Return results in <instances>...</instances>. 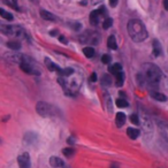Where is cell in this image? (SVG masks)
Masks as SVG:
<instances>
[{"label":"cell","instance_id":"d590c367","mask_svg":"<svg viewBox=\"0 0 168 168\" xmlns=\"http://www.w3.org/2000/svg\"><path fill=\"white\" fill-rule=\"evenodd\" d=\"M111 168H119V166L116 164H112L111 165Z\"/></svg>","mask_w":168,"mask_h":168},{"label":"cell","instance_id":"d4e9b609","mask_svg":"<svg viewBox=\"0 0 168 168\" xmlns=\"http://www.w3.org/2000/svg\"><path fill=\"white\" fill-rule=\"evenodd\" d=\"M130 121L134 123L135 126H138L139 124V118H138V114H133L130 116Z\"/></svg>","mask_w":168,"mask_h":168},{"label":"cell","instance_id":"f546056e","mask_svg":"<svg viewBox=\"0 0 168 168\" xmlns=\"http://www.w3.org/2000/svg\"><path fill=\"white\" fill-rule=\"evenodd\" d=\"M108 1H110V6H111V7H115V6L118 5L119 0H108Z\"/></svg>","mask_w":168,"mask_h":168},{"label":"cell","instance_id":"44dd1931","mask_svg":"<svg viewBox=\"0 0 168 168\" xmlns=\"http://www.w3.org/2000/svg\"><path fill=\"white\" fill-rule=\"evenodd\" d=\"M0 15H1V17H4L5 20H7V21H13V19H14V16L12 15L11 13H8V12L4 11V9H0Z\"/></svg>","mask_w":168,"mask_h":168},{"label":"cell","instance_id":"8fae6325","mask_svg":"<svg viewBox=\"0 0 168 168\" xmlns=\"http://www.w3.org/2000/svg\"><path fill=\"white\" fill-rule=\"evenodd\" d=\"M152 46H153V57H159L161 54V45L160 43H159V40H157V39H154L152 43Z\"/></svg>","mask_w":168,"mask_h":168},{"label":"cell","instance_id":"ffe728a7","mask_svg":"<svg viewBox=\"0 0 168 168\" xmlns=\"http://www.w3.org/2000/svg\"><path fill=\"white\" fill-rule=\"evenodd\" d=\"M83 53L86 58H92L93 55H95V50H93L92 47L86 46V47H84L83 49Z\"/></svg>","mask_w":168,"mask_h":168},{"label":"cell","instance_id":"e0dca14e","mask_svg":"<svg viewBox=\"0 0 168 168\" xmlns=\"http://www.w3.org/2000/svg\"><path fill=\"white\" fill-rule=\"evenodd\" d=\"M110 73L111 74H113V75H116V74H119V73H121L122 72V66L120 65V63H114L113 66H111L110 67Z\"/></svg>","mask_w":168,"mask_h":168},{"label":"cell","instance_id":"5bb4252c","mask_svg":"<svg viewBox=\"0 0 168 168\" xmlns=\"http://www.w3.org/2000/svg\"><path fill=\"white\" fill-rule=\"evenodd\" d=\"M115 122H116V126L118 127H122L126 122V115L124 113H118L116 114V118H115Z\"/></svg>","mask_w":168,"mask_h":168},{"label":"cell","instance_id":"1f68e13d","mask_svg":"<svg viewBox=\"0 0 168 168\" xmlns=\"http://www.w3.org/2000/svg\"><path fill=\"white\" fill-rule=\"evenodd\" d=\"M90 80L92 81V82H96V81H97V74L96 73H93L91 75V78H90Z\"/></svg>","mask_w":168,"mask_h":168},{"label":"cell","instance_id":"9a60e30c","mask_svg":"<svg viewBox=\"0 0 168 168\" xmlns=\"http://www.w3.org/2000/svg\"><path fill=\"white\" fill-rule=\"evenodd\" d=\"M127 134H128V136H129L131 139H136V138L141 135V131L138 129H135V128H128Z\"/></svg>","mask_w":168,"mask_h":168},{"label":"cell","instance_id":"9c48e42d","mask_svg":"<svg viewBox=\"0 0 168 168\" xmlns=\"http://www.w3.org/2000/svg\"><path fill=\"white\" fill-rule=\"evenodd\" d=\"M50 164H51V166H52V167H54V168L65 167L63 161H62L60 158H58V157H51L50 158Z\"/></svg>","mask_w":168,"mask_h":168},{"label":"cell","instance_id":"4fadbf2b","mask_svg":"<svg viewBox=\"0 0 168 168\" xmlns=\"http://www.w3.org/2000/svg\"><path fill=\"white\" fill-rule=\"evenodd\" d=\"M151 97H152L154 100H158V101H167V97L161 93V92L158 91H151Z\"/></svg>","mask_w":168,"mask_h":168},{"label":"cell","instance_id":"603a6c76","mask_svg":"<svg viewBox=\"0 0 168 168\" xmlns=\"http://www.w3.org/2000/svg\"><path fill=\"white\" fill-rule=\"evenodd\" d=\"M116 106L121 107V108H124V107L128 106V101L124 100V99H122V98H119V99L116 100Z\"/></svg>","mask_w":168,"mask_h":168},{"label":"cell","instance_id":"4dcf8cb0","mask_svg":"<svg viewBox=\"0 0 168 168\" xmlns=\"http://www.w3.org/2000/svg\"><path fill=\"white\" fill-rule=\"evenodd\" d=\"M59 39H60V42L62 43V44H67V39L65 38V37H63V36H60V37H59Z\"/></svg>","mask_w":168,"mask_h":168},{"label":"cell","instance_id":"5b68a950","mask_svg":"<svg viewBox=\"0 0 168 168\" xmlns=\"http://www.w3.org/2000/svg\"><path fill=\"white\" fill-rule=\"evenodd\" d=\"M20 67L24 73L30 74V75H40V70L38 69V67L35 66L34 61L26 55L23 58V61L20 63Z\"/></svg>","mask_w":168,"mask_h":168},{"label":"cell","instance_id":"277c9868","mask_svg":"<svg viewBox=\"0 0 168 168\" xmlns=\"http://www.w3.org/2000/svg\"><path fill=\"white\" fill-rule=\"evenodd\" d=\"M36 111L40 116H44V118H50V116H55L57 115V108L52 106L51 104L44 103V101H39L37 104Z\"/></svg>","mask_w":168,"mask_h":168},{"label":"cell","instance_id":"2e32d148","mask_svg":"<svg viewBox=\"0 0 168 168\" xmlns=\"http://www.w3.org/2000/svg\"><path fill=\"white\" fill-rule=\"evenodd\" d=\"M158 124H159V129H160L162 136H164L166 139H168V123L159 122Z\"/></svg>","mask_w":168,"mask_h":168},{"label":"cell","instance_id":"f1b7e54d","mask_svg":"<svg viewBox=\"0 0 168 168\" xmlns=\"http://www.w3.org/2000/svg\"><path fill=\"white\" fill-rule=\"evenodd\" d=\"M153 167H154V168H168V167H166L165 165L160 164V162H157V164H154V165H153Z\"/></svg>","mask_w":168,"mask_h":168},{"label":"cell","instance_id":"8992f818","mask_svg":"<svg viewBox=\"0 0 168 168\" xmlns=\"http://www.w3.org/2000/svg\"><path fill=\"white\" fill-rule=\"evenodd\" d=\"M1 29V32L7 36H12V37H17V38H21L24 36V30L22 28L19 27V26H1L0 27Z\"/></svg>","mask_w":168,"mask_h":168},{"label":"cell","instance_id":"6da1fadb","mask_svg":"<svg viewBox=\"0 0 168 168\" xmlns=\"http://www.w3.org/2000/svg\"><path fill=\"white\" fill-rule=\"evenodd\" d=\"M142 68V74L138 75V78L150 88H157L161 80V70L159 67L153 63H144Z\"/></svg>","mask_w":168,"mask_h":168},{"label":"cell","instance_id":"7c38bea8","mask_svg":"<svg viewBox=\"0 0 168 168\" xmlns=\"http://www.w3.org/2000/svg\"><path fill=\"white\" fill-rule=\"evenodd\" d=\"M40 16H42V19L46 20V21H57V16L53 15L50 12L44 11V9L40 11Z\"/></svg>","mask_w":168,"mask_h":168},{"label":"cell","instance_id":"3957f363","mask_svg":"<svg viewBox=\"0 0 168 168\" xmlns=\"http://www.w3.org/2000/svg\"><path fill=\"white\" fill-rule=\"evenodd\" d=\"M72 75L67 77H59V82L61 83L65 92L68 93V95H73V93H75L78 90V88H80L81 85V81H82L81 76L72 77Z\"/></svg>","mask_w":168,"mask_h":168},{"label":"cell","instance_id":"ba28073f","mask_svg":"<svg viewBox=\"0 0 168 168\" xmlns=\"http://www.w3.org/2000/svg\"><path fill=\"white\" fill-rule=\"evenodd\" d=\"M103 14H105V8L104 7H100L99 9L92 12L91 14H90V22H91V24L97 26V24L99 23L100 17H101Z\"/></svg>","mask_w":168,"mask_h":168},{"label":"cell","instance_id":"74e56055","mask_svg":"<svg viewBox=\"0 0 168 168\" xmlns=\"http://www.w3.org/2000/svg\"><path fill=\"white\" fill-rule=\"evenodd\" d=\"M31 1H32V2H37V1H38V0H31Z\"/></svg>","mask_w":168,"mask_h":168},{"label":"cell","instance_id":"83f0119b","mask_svg":"<svg viewBox=\"0 0 168 168\" xmlns=\"http://www.w3.org/2000/svg\"><path fill=\"white\" fill-rule=\"evenodd\" d=\"M101 83H103L104 85H111V78L107 76V75H105V76L103 77V81H101Z\"/></svg>","mask_w":168,"mask_h":168},{"label":"cell","instance_id":"52a82bcc","mask_svg":"<svg viewBox=\"0 0 168 168\" xmlns=\"http://www.w3.org/2000/svg\"><path fill=\"white\" fill-rule=\"evenodd\" d=\"M17 164H19L20 168H30L31 167V160L29 153L24 152L22 154H20L17 157Z\"/></svg>","mask_w":168,"mask_h":168},{"label":"cell","instance_id":"30bf717a","mask_svg":"<svg viewBox=\"0 0 168 168\" xmlns=\"http://www.w3.org/2000/svg\"><path fill=\"white\" fill-rule=\"evenodd\" d=\"M45 65L47 66V68L50 69L51 72H58V73H60V72H61V68H60L59 66L55 65V63H53L49 58H46L45 59Z\"/></svg>","mask_w":168,"mask_h":168},{"label":"cell","instance_id":"484cf974","mask_svg":"<svg viewBox=\"0 0 168 168\" xmlns=\"http://www.w3.org/2000/svg\"><path fill=\"white\" fill-rule=\"evenodd\" d=\"M112 60L111 55H108V54H104L103 57H101V62L103 63H110Z\"/></svg>","mask_w":168,"mask_h":168},{"label":"cell","instance_id":"836d02e7","mask_svg":"<svg viewBox=\"0 0 168 168\" xmlns=\"http://www.w3.org/2000/svg\"><path fill=\"white\" fill-rule=\"evenodd\" d=\"M164 7L166 11H168V0H164Z\"/></svg>","mask_w":168,"mask_h":168},{"label":"cell","instance_id":"d6986e66","mask_svg":"<svg viewBox=\"0 0 168 168\" xmlns=\"http://www.w3.org/2000/svg\"><path fill=\"white\" fill-rule=\"evenodd\" d=\"M7 46L11 49V50L17 51V50H20V49H21V43L17 42V40H12V42L7 43Z\"/></svg>","mask_w":168,"mask_h":168},{"label":"cell","instance_id":"7a4b0ae2","mask_svg":"<svg viewBox=\"0 0 168 168\" xmlns=\"http://www.w3.org/2000/svg\"><path fill=\"white\" fill-rule=\"evenodd\" d=\"M128 34L130 38L136 43H141L147 38V31L145 29V26L139 20H130L127 26Z\"/></svg>","mask_w":168,"mask_h":168},{"label":"cell","instance_id":"4316f807","mask_svg":"<svg viewBox=\"0 0 168 168\" xmlns=\"http://www.w3.org/2000/svg\"><path fill=\"white\" fill-rule=\"evenodd\" d=\"M62 152H63V154H65L66 157H70V156H73V154H74V150L63 149V150H62Z\"/></svg>","mask_w":168,"mask_h":168},{"label":"cell","instance_id":"d6a6232c","mask_svg":"<svg viewBox=\"0 0 168 168\" xmlns=\"http://www.w3.org/2000/svg\"><path fill=\"white\" fill-rule=\"evenodd\" d=\"M13 5H14V7H15L16 11H19V6H17V0H13Z\"/></svg>","mask_w":168,"mask_h":168},{"label":"cell","instance_id":"e575fe53","mask_svg":"<svg viewBox=\"0 0 168 168\" xmlns=\"http://www.w3.org/2000/svg\"><path fill=\"white\" fill-rule=\"evenodd\" d=\"M68 143H69V144H74V143H75V138L70 137V138L68 139Z\"/></svg>","mask_w":168,"mask_h":168},{"label":"cell","instance_id":"ac0fdd59","mask_svg":"<svg viewBox=\"0 0 168 168\" xmlns=\"http://www.w3.org/2000/svg\"><path fill=\"white\" fill-rule=\"evenodd\" d=\"M107 46L111 49V50H116L118 49V44H116V40H115L114 36H110L108 39H107Z\"/></svg>","mask_w":168,"mask_h":168},{"label":"cell","instance_id":"cb8c5ba5","mask_svg":"<svg viewBox=\"0 0 168 168\" xmlns=\"http://www.w3.org/2000/svg\"><path fill=\"white\" fill-rule=\"evenodd\" d=\"M112 23H113V20L110 19V17H107V19L104 20V22H103V28L105 29V30H107L108 28L111 27L112 26Z\"/></svg>","mask_w":168,"mask_h":168},{"label":"cell","instance_id":"8d00e7d4","mask_svg":"<svg viewBox=\"0 0 168 168\" xmlns=\"http://www.w3.org/2000/svg\"><path fill=\"white\" fill-rule=\"evenodd\" d=\"M51 35H52V36H54V35H58V31L57 30H53L52 32H51Z\"/></svg>","mask_w":168,"mask_h":168},{"label":"cell","instance_id":"7402d4cb","mask_svg":"<svg viewBox=\"0 0 168 168\" xmlns=\"http://www.w3.org/2000/svg\"><path fill=\"white\" fill-rule=\"evenodd\" d=\"M115 78H116V85L118 86H121L123 84V81H124V74L121 72V73H119L115 75Z\"/></svg>","mask_w":168,"mask_h":168}]
</instances>
